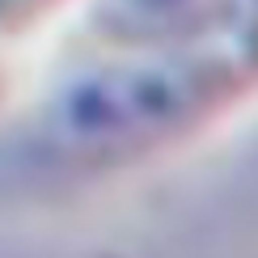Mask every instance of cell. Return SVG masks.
<instances>
[{
  "label": "cell",
  "instance_id": "6da1fadb",
  "mask_svg": "<svg viewBox=\"0 0 258 258\" xmlns=\"http://www.w3.org/2000/svg\"><path fill=\"white\" fill-rule=\"evenodd\" d=\"M254 55L258 30L178 47H127V55L93 63L51 93L38 114V144L59 165H123L195 127L254 68Z\"/></svg>",
  "mask_w": 258,
  "mask_h": 258
},
{
  "label": "cell",
  "instance_id": "7a4b0ae2",
  "mask_svg": "<svg viewBox=\"0 0 258 258\" xmlns=\"http://www.w3.org/2000/svg\"><path fill=\"white\" fill-rule=\"evenodd\" d=\"M93 30L119 47H178L258 30V0H98Z\"/></svg>",
  "mask_w": 258,
  "mask_h": 258
}]
</instances>
